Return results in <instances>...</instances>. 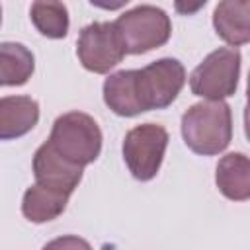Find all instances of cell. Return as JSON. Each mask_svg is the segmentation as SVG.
Returning <instances> with one entry per match:
<instances>
[{
    "label": "cell",
    "mask_w": 250,
    "mask_h": 250,
    "mask_svg": "<svg viewBox=\"0 0 250 250\" xmlns=\"http://www.w3.org/2000/svg\"><path fill=\"white\" fill-rule=\"evenodd\" d=\"M182 137L195 154L213 156L223 152L232 139V113L229 104L209 100L189 105L182 115Z\"/></svg>",
    "instance_id": "cell-1"
},
{
    "label": "cell",
    "mask_w": 250,
    "mask_h": 250,
    "mask_svg": "<svg viewBox=\"0 0 250 250\" xmlns=\"http://www.w3.org/2000/svg\"><path fill=\"white\" fill-rule=\"evenodd\" d=\"M102 131L94 117L82 111H68L55 119L47 143L66 162L84 168L102 152Z\"/></svg>",
    "instance_id": "cell-2"
},
{
    "label": "cell",
    "mask_w": 250,
    "mask_h": 250,
    "mask_svg": "<svg viewBox=\"0 0 250 250\" xmlns=\"http://www.w3.org/2000/svg\"><path fill=\"white\" fill-rule=\"evenodd\" d=\"M113 25L119 33L125 53L131 55H141L162 47L172 33V23L166 12L150 4H141L121 14Z\"/></svg>",
    "instance_id": "cell-3"
},
{
    "label": "cell",
    "mask_w": 250,
    "mask_h": 250,
    "mask_svg": "<svg viewBox=\"0 0 250 250\" xmlns=\"http://www.w3.org/2000/svg\"><path fill=\"white\" fill-rule=\"evenodd\" d=\"M240 61V53L232 47L215 49L191 72V92L207 100H223L232 96L238 86Z\"/></svg>",
    "instance_id": "cell-4"
},
{
    "label": "cell",
    "mask_w": 250,
    "mask_h": 250,
    "mask_svg": "<svg viewBox=\"0 0 250 250\" xmlns=\"http://www.w3.org/2000/svg\"><path fill=\"white\" fill-rule=\"evenodd\" d=\"M186 84V68L176 59H158L137 70L135 86L143 111L168 107Z\"/></svg>",
    "instance_id": "cell-5"
},
{
    "label": "cell",
    "mask_w": 250,
    "mask_h": 250,
    "mask_svg": "<svg viewBox=\"0 0 250 250\" xmlns=\"http://www.w3.org/2000/svg\"><path fill=\"white\" fill-rule=\"evenodd\" d=\"M168 141V131L156 123H143L127 131L123 141V158L133 178L148 182L158 174Z\"/></svg>",
    "instance_id": "cell-6"
},
{
    "label": "cell",
    "mask_w": 250,
    "mask_h": 250,
    "mask_svg": "<svg viewBox=\"0 0 250 250\" xmlns=\"http://www.w3.org/2000/svg\"><path fill=\"white\" fill-rule=\"evenodd\" d=\"M76 55L82 66L96 74L109 72L125 57V47L113 21H94L82 27L76 41Z\"/></svg>",
    "instance_id": "cell-7"
},
{
    "label": "cell",
    "mask_w": 250,
    "mask_h": 250,
    "mask_svg": "<svg viewBox=\"0 0 250 250\" xmlns=\"http://www.w3.org/2000/svg\"><path fill=\"white\" fill-rule=\"evenodd\" d=\"M33 176L39 186L70 195L82 180V168L66 162L45 141L33 154Z\"/></svg>",
    "instance_id": "cell-8"
},
{
    "label": "cell",
    "mask_w": 250,
    "mask_h": 250,
    "mask_svg": "<svg viewBox=\"0 0 250 250\" xmlns=\"http://www.w3.org/2000/svg\"><path fill=\"white\" fill-rule=\"evenodd\" d=\"M39 121V104L29 96L0 98V141H12L29 133Z\"/></svg>",
    "instance_id": "cell-9"
},
{
    "label": "cell",
    "mask_w": 250,
    "mask_h": 250,
    "mask_svg": "<svg viewBox=\"0 0 250 250\" xmlns=\"http://www.w3.org/2000/svg\"><path fill=\"white\" fill-rule=\"evenodd\" d=\"M213 25L217 35L232 47H240L250 41V2L248 0H225L215 6Z\"/></svg>",
    "instance_id": "cell-10"
},
{
    "label": "cell",
    "mask_w": 250,
    "mask_h": 250,
    "mask_svg": "<svg viewBox=\"0 0 250 250\" xmlns=\"http://www.w3.org/2000/svg\"><path fill=\"white\" fill-rule=\"evenodd\" d=\"M219 191L230 201H246L250 197V160L242 152L225 154L215 172Z\"/></svg>",
    "instance_id": "cell-11"
},
{
    "label": "cell",
    "mask_w": 250,
    "mask_h": 250,
    "mask_svg": "<svg viewBox=\"0 0 250 250\" xmlns=\"http://www.w3.org/2000/svg\"><path fill=\"white\" fill-rule=\"evenodd\" d=\"M135 78L137 70H119L109 74L104 82V102L113 113L121 117H135L143 113L137 98Z\"/></svg>",
    "instance_id": "cell-12"
},
{
    "label": "cell",
    "mask_w": 250,
    "mask_h": 250,
    "mask_svg": "<svg viewBox=\"0 0 250 250\" xmlns=\"http://www.w3.org/2000/svg\"><path fill=\"white\" fill-rule=\"evenodd\" d=\"M66 193L53 191L49 188H43L39 184L31 186L25 189L23 199H21V213L27 221L31 223H47L62 215L68 203Z\"/></svg>",
    "instance_id": "cell-13"
},
{
    "label": "cell",
    "mask_w": 250,
    "mask_h": 250,
    "mask_svg": "<svg viewBox=\"0 0 250 250\" xmlns=\"http://www.w3.org/2000/svg\"><path fill=\"white\" fill-rule=\"evenodd\" d=\"M35 70L33 53L21 43H0V86H23Z\"/></svg>",
    "instance_id": "cell-14"
},
{
    "label": "cell",
    "mask_w": 250,
    "mask_h": 250,
    "mask_svg": "<svg viewBox=\"0 0 250 250\" xmlns=\"http://www.w3.org/2000/svg\"><path fill=\"white\" fill-rule=\"evenodd\" d=\"M29 16L37 31L49 39H62L68 33V10L62 2H33Z\"/></svg>",
    "instance_id": "cell-15"
},
{
    "label": "cell",
    "mask_w": 250,
    "mask_h": 250,
    "mask_svg": "<svg viewBox=\"0 0 250 250\" xmlns=\"http://www.w3.org/2000/svg\"><path fill=\"white\" fill-rule=\"evenodd\" d=\"M41 250H92V246L88 244V240H84L80 236L66 234V236L49 240Z\"/></svg>",
    "instance_id": "cell-16"
},
{
    "label": "cell",
    "mask_w": 250,
    "mask_h": 250,
    "mask_svg": "<svg viewBox=\"0 0 250 250\" xmlns=\"http://www.w3.org/2000/svg\"><path fill=\"white\" fill-rule=\"evenodd\" d=\"M0 21H2V8H0Z\"/></svg>",
    "instance_id": "cell-17"
}]
</instances>
